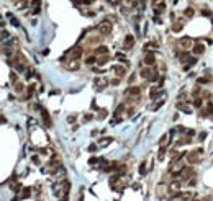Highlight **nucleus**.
<instances>
[{"instance_id": "58836bf2", "label": "nucleus", "mask_w": 213, "mask_h": 201, "mask_svg": "<svg viewBox=\"0 0 213 201\" xmlns=\"http://www.w3.org/2000/svg\"><path fill=\"white\" fill-rule=\"evenodd\" d=\"M33 162H34V163H39V159H38V157L34 155V157H33Z\"/></svg>"}, {"instance_id": "c9c22d12", "label": "nucleus", "mask_w": 213, "mask_h": 201, "mask_svg": "<svg viewBox=\"0 0 213 201\" xmlns=\"http://www.w3.org/2000/svg\"><path fill=\"white\" fill-rule=\"evenodd\" d=\"M161 105H162V101H157V103H156V106H154L153 109H159V108H161Z\"/></svg>"}, {"instance_id": "6ab92c4d", "label": "nucleus", "mask_w": 213, "mask_h": 201, "mask_svg": "<svg viewBox=\"0 0 213 201\" xmlns=\"http://www.w3.org/2000/svg\"><path fill=\"white\" fill-rule=\"evenodd\" d=\"M166 150H167L166 145H161V149H159V159H161V160L164 159V155H166Z\"/></svg>"}, {"instance_id": "4468645a", "label": "nucleus", "mask_w": 213, "mask_h": 201, "mask_svg": "<svg viewBox=\"0 0 213 201\" xmlns=\"http://www.w3.org/2000/svg\"><path fill=\"white\" fill-rule=\"evenodd\" d=\"M41 114H43V119H44L46 126H51V119H49V114H48V111H46L44 108H41Z\"/></svg>"}, {"instance_id": "79ce46f5", "label": "nucleus", "mask_w": 213, "mask_h": 201, "mask_svg": "<svg viewBox=\"0 0 213 201\" xmlns=\"http://www.w3.org/2000/svg\"><path fill=\"white\" fill-rule=\"evenodd\" d=\"M128 2H131V0H128Z\"/></svg>"}, {"instance_id": "2f4dec72", "label": "nucleus", "mask_w": 213, "mask_h": 201, "mask_svg": "<svg viewBox=\"0 0 213 201\" xmlns=\"http://www.w3.org/2000/svg\"><path fill=\"white\" fill-rule=\"evenodd\" d=\"M105 114H107V111H105V109H102V111L99 113V119H103V116H105Z\"/></svg>"}, {"instance_id": "f257e3e1", "label": "nucleus", "mask_w": 213, "mask_h": 201, "mask_svg": "<svg viewBox=\"0 0 213 201\" xmlns=\"http://www.w3.org/2000/svg\"><path fill=\"white\" fill-rule=\"evenodd\" d=\"M203 152V149L202 147H198V149H195V150H192V152H188L187 154V160L190 162V163H198L200 162V154Z\"/></svg>"}, {"instance_id": "a211bd4d", "label": "nucleus", "mask_w": 213, "mask_h": 201, "mask_svg": "<svg viewBox=\"0 0 213 201\" xmlns=\"http://www.w3.org/2000/svg\"><path fill=\"white\" fill-rule=\"evenodd\" d=\"M107 52H108V49H107L105 46H99L95 49V54H107Z\"/></svg>"}, {"instance_id": "dca6fc26", "label": "nucleus", "mask_w": 213, "mask_h": 201, "mask_svg": "<svg viewBox=\"0 0 213 201\" xmlns=\"http://www.w3.org/2000/svg\"><path fill=\"white\" fill-rule=\"evenodd\" d=\"M105 85H107V80H102V78H95V87L103 88Z\"/></svg>"}, {"instance_id": "f704fd0d", "label": "nucleus", "mask_w": 213, "mask_h": 201, "mask_svg": "<svg viewBox=\"0 0 213 201\" xmlns=\"http://www.w3.org/2000/svg\"><path fill=\"white\" fill-rule=\"evenodd\" d=\"M202 15H203V16H205V15H206V16H210L211 13H210V10H203V11H202Z\"/></svg>"}, {"instance_id": "cd10ccee", "label": "nucleus", "mask_w": 213, "mask_h": 201, "mask_svg": "<svg viewBox=\"0 0 213 201\" xmlns=\"http://www.w3.org/2000/svg\"><path fill=\"white\" fill-rule=\"evenodd\" d=\"M166 141H167V134H164V136H162V137L159 139V144H161V145H166V144H164Z\"/></svg>"}, {"instance_id": "b1692460", "label": "nucleus", "mask_w": 213, "mask_h": 201, "mask_svg": "<svg viewBox=\"0 0 213 201\" xmlns=\"http://www.w3.org/2000/svg\"><path fill=\"white\" fill-rule=\"evenodd\" d=\"M139 173H141V175H144V173H146V163H144V162L141 163V165H139Z\"/></svg>"}, {"instance_id": "f03ea898", "label": "nucleus", "mask_w": 213, "mask_h": 201, "mask_svg": "<svg viewBox=\"0 0 213 201\" xmlns=\"http://www.w3.org/2000/svg\"><path fill=\"white\" fill-rule=\"evenodd\" d=\"M99 31L102 33V34H110L112 33V25H110V23H108V21H103V23H100V25H99Z\"/></svg>"}, {"instance_id": "5701e85b", "label": "nucleus", "mask_w": 213, "mask_h": 201, "mask_svg": "<svg viewBox=\"0 0 213 201\" xmlns=\"http://www.w3.org/2000/svg\"><path fill=\"white\" fill-rule=\"evenodd\" d=\"M182 28H184V26H182V23H174V26H172L174 31H180Z\"/></svg>"}, {"instance_id": "0eeeda50", "label": "nucleus", "mask_w": 213, "mask_h": 201, "mask_svg": "<svg viewBox=\"0 0 213 201\" xmlns=\"http://www.w3.org/2000/svg\"><path fill=\"white\" fill-rule=\"evenodd\" d=\"M113 72H115V74H118L120 77H123L126 74V67H123V65H113Z\"/></svg>"}, {"instance_id": "7ed1b4c3", "label": "nucleus", "mask_w": 213, "mask_h": 201, "mask_svg": "<svg viewBox=\"0 0 213 201\" xmlns=\"http://www.w3.org/2000/svg\"><path fill=\"white\" fill-rule=\"evenodd\" d=\"M125 95L126 96H141V88L139 87H130V88H126Z\"/></svg>"}, {"instance_id": "412c9836", "label": "nucleus", "mask_w": 213, "mask_h": 201, "mask_svg": "<svg viewBox=\"0 0 213 201\" xmlns=\"http://www.w3.org/2000/svg\"><path fill=\"white\" fill-rule=\"evenodd\" d=\"M184 13H185V16H187V18H190V16H193V13H195V10H193V8H187V10L184 11Z\"/></svg>"}, {"instance_id": "a878e982", "label": "nucleus", "mask_w": 213, "mask_h": 201, "mask_svg": "<svg viewBox=\"0 0 213 201\" xmlns=\"http://www.w3.org/2000/svg\"><path fill=\"white\" fill-rule=\"evenodd\" d=\"M39 3H41V0H33V2H31L33 8H39Z\"/></svg>"}, {"instance_id": "bb28decb", "label": "nucleus", "mask_w": 213, "mask_h": 201, "mask_svg": "<svg viewBox=\"0 0 213 201\" xmlns=\"http://www.w3.org/2000/svg\"><path fill=\"white\" fill-rule=\"evenodd\" d=\"M95 60H97V59H95L94 56H90V57H87V59H85V62H87V64H94Z\"/></svg>"}, {"instance_id": "ddd939ff", "label": "nucleus", "mask_w": 213, "mask_h": 201, "mask_svg": "<svg viewBox=\"0 0 213 201\" xmlns=\"http://www.w3.org/2000/svg\"><path fill=\"white\" fill-rule=\"evenodd\" d=\"M192 52H195V54H203V52H205V46H203V44H198V42H197V44L193 46Z\"/></svg>"}, {"instance_id": "423d86ee", "label": "nucleus", "mask_w": 213, "mask_h": 201, "mask_svg": "<svg viewBox=\"0 0 213 201\" xmlns=\"http://www.w3.org/2000/svg\"><path fill=\"white\" fill-rule=\"evenodd\" d=\"M154 13H157V15H161L164 10H166V2H161V3H154Z\"/></svg>"}, {"instance_id": "f8f14e48", "label": "nucleus", "mask_w": 213, "mask_h": 201, "mask_svg": "<svg viewBox=\"0 0 213 201\" xmlns=\"http://www.w3.org/2000/svg\"><path fill=\"white\" fill-rule=\"evenodd\" d=\"M154 60H156V57H154V54H153V52H148V54H146L144 62L148 64V65H153V64H154Z\"/></svg>"}, {"instance_id": "393cba45", "label": "nucleus", "mask_w": 213, "mask_h": 201, "mask_svg": "<svg viewBox=\"0 0 213 201\" xmlns=\"http://www.w3.org/2000/svg\"><path fill=\"white\" fill-rule=\"evenodd\" d=\"M108 59H110V57H108V56H103L102 59H99V60H97V62H99V64L102 65V64H105V62H107V60H108Z\"/></svg>"}, {"instance_id": "6e6552de", "label": "nucleus", "mask_w": 213, "mask_h": 201, "mask_svg": "<svg viewBox=\"0 0 213 201\" xmlns=\"http://www.w3.org/2000/svg\"><path fill=\"white\" fill-rule=\"evenodd\" d=\"M133 44H135V38H133L131 34H128L126 38H125V49H130V47H133Z\"/></svg>"}, {"instance_id": "1a4fd4ad", "label": "nucleus", "mask_w": 213, "mask_h": 201, "mask_svg": "<svg viewBox=\"0 0 213 201\" xmlns=\"http://www.w3.org/2000/svg\"><path fill=\"white\" fill-rule=\"evenodd\" d=\"M179 44L182 46V47H192V39L190 38H182V39H179Z\"/></svg>"}, {"instance_id": "9d476101", "label": "nucleus", "mask_w": 213, "mask_h": 201, "mask_svg": "<svg viewBox=\"0 0 213 201\" xmlns=\"http://www.w3.org/2000/svg\"><path fill=\"white\" fill-rule=\"evenodd\" d=\"M139 74H141L143 78H151V75H153V69H151V67H146V69H143Z\"/></svg>"}, {"instance_id": "a19ab883", "label": "nucleus", "mask_w": 213, "mask_h": 201, "mask_svg": "<svg viewBox=\"0 0 213 201\" xmlns=\"http://www.w3.org/2000/svg\"><path fill=\"white\" fill-rule=\"evenodd\" d=\"M193 201H198V199H193Z\"/></svg>"}, {"instance_id": "20e7f679", "label": "nucleus", "mask_w": 213, "mask_h": 201, "mask_svg": "<svg viewBox=\"0 0 213 201\" xmlns=\"http://www.w3.org/2000/svg\"><path fill=\"white\" fill-rule=\"evenodd\" d=\"M169 193H172V194H177L179 190H180V181H172V183L169 185Z\"/></svg>"}, {"instance_id": "9b49d317", "label": "nucleus", "mask_w": 213, "mask_h": 201, "mask_svg": "<svg viewBox=\"0 0 213 201\" xmlns=\"http://www.w3.org/2000/svg\"><path fill=\"white\" fill-rule=\"evenodd\" d=\"M161 95H164V90H156V88H151V93H149L151 100H156L157 96H161Z\"/></svg>"}, {"instance_id": "ea45409f", "label": "nucleus", "mask_w": 213, "mask_h": 201, "mask_svg": "<svg viewBox=\"0 0 213 201\" xmlns=\"http://www.w3.org/2000/svg\"><path fill=\"white\" fill-rule=\"evenodd\" d=\"M112 83H113V85H118V83H120V80H118V78H115V80H112Z\"/></svg>"}, {"instance_id": "39448f33", "label": "nucleus", "mask_w": 213, "mask_h": 201, "mask_svg": "<svg viewBox=\"0 0 213 201\" xmlns=\"http://www.w3.org/2000/svg\"><path fill=\"white\" fill-rule=\"evenodd\" d=\"M210 114H213V103L211 101H208V103H206V106H205V109H202V116L203 118L210 116Z\"/></svg>"}, {"instance_id": "4be33fe9", "label": "nucleus", "mask_w": 213, "mask_h": 201, "mask_svg": "<svg viewBox=\"0 0 213 201\" xmlns=\"http://www.w3.org/2000/svg\"><path fill=\"white\" fill-rule=\"evenodd\" d=\"M200 92H202V90H200L198 87H197V88H193V92H192V98H197V96L200 95Z\"/></svg>"}, {"instance_id": "c756f323", "label": "nucleus", "mask_w": 213, "mask_h": 201, "mask_svg": "<svg viewBox=\"0 0 213 201\" xmlns=\"http://www.w3.org/2000/svg\"><path fill=\"white\" fill-rule=\"evenodd\" d=\"M187 136L188 137H193V136H195V129H188L187 131Z\"/></svg>"}, {"instance_id": "2eb2a0df", "label": "nucleus", "mask_w": 213, "mask_h": 201, "mask_svg": "<svg viewBox=\"0 0 213 201\" xmlns=\"http://www.w3.org/2000/svg\"><path fill=\"white\" fill-rule=\"evenodd\" d=\"M177 109H182L184 113H192V109H190V108L185 106L184 103H179V101H177Z\"/></svg>"}, {"instance_id": "e433bc0d", "label": "nucleus", "mask_w": 213, "mask_h": 201, "mask_svg": "<svg viewBox=\"0 0 213 201\" xmlns=\"http://www.w3.org/2000/svg\"><path fill=\"white\" fill-rule=\"evenodd\" d=\"M92 119V114H85V121H90Z\"/></svg>"}, {"instance_id": "c85d7f7f", "label": "nucleus", "mask_w": 213, "mask_h": 201, "mask_svg": "<svg viewBox=\"0 0 213 201\" xmlns=\"http://www.w3.org/2000/svg\"><path fill=\"white\" fill-rule=\"evenodd\" d=\"M30 191H31L30 188H25V190H23V198H28L30 196Z\"/></svg>"}, {"instance_id": "aec40b11", "label": "nucleus", "mask_w": 213, "mask_h": 201, "mask_svg": "<svg viewBox=\"0 0 213 201\" xmlns=\"http://www.w3.org/2000/svg\"><path fill=\"white\" fill-rule=\"evenodd\" d=\"M112 141H113L112 137H103V139H100V142H99V144H100V145H107L108 142H112Z\"/></svg>"}, {"instance_id": "7c9ffc66", "label": "nucleus", "mask_w": 213, "mask_h": 201, "mask_svg": "<svg viewBox=\"0 0 213 201\" xmlns=\"http://www.w3.org/2000/svg\"><path fill=\"white\" fill-rule=\"evenodd\" d=\"M10 78H11V82H16V74H15V72H11V74H10Z\"/></svg>"}, {"instance_id": "72a5a7b5", "label": "nucleus", "mask_w": 213, "mask_h": 201, "mask_svg": "<svg viewBox=\"0 0 213 201\" xmlns=\"http://www.w3.org/2000/svg\"><path fill=\"white\" fill-rule=\"evenodd\" d=\"M135 78H136V75H135V74H133V75H131L130 78H128V82H130V83H133V82H135Z\"/></svg>"}, {"instance_id": "473e14b6", "label": "nucleus", "mask_w": 213, "mask_h": 201, "mask_svg": "<svg viewBox=\"0 0 213 201\" xmlns=\"http://www.w3.org/2000/svg\"><path fill=\"white\" fill-rule=\"evenodd\" d=\"M15 88H16V92H21V90H23V85L18 83V85H15Z\"/></svg>"}, {"instance_id": "f3484780", "label": "nucleus", "mask_w": 213, "mask_h": 201, "mask_svg": "<svg viewBox=\"0 0 213 201\" xmlns=\"http://www.w3.org/2000/svg\"><path fill=\"white\" fill-rule=\"evenodd\" d=\"M202 103H203V98H200V96L193 98V106L195 108H202Z\"/></svg>"}, {"instance_id": "4c0bfd02", "label": "nucleus", "mask_w": 213, "mask_h": 201, "mask_svg": "<svg viewBox=\"0 0 213 201\" xmlns=\"http://www.w3.org/2000/svg\"><path fill=\"white\" fill-rule=\"evenodd\" d=\"M95 149H97V145H90V147H89V150H90V152H94Z\"/></svg>"}]
</instances>
